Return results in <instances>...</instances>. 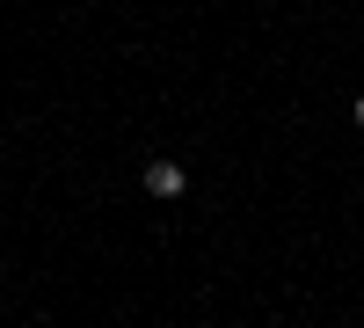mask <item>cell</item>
Listing matches in <instances>:
<instances>
[{
	"label": "cell",
	"instance_id": "obj_2",
	"mask_svg": "<svg viewBox=\"0 0 364 328\" xmlns=\"http://www.w3.org/2000/svg\"><path fill=\"white\" fill-rule=\"evenodd\" d=\"M350 125H357V132H364V95H357V102H350Z\"/></svg>",
	"mask_w": 364,
	"mask_h": 328
},
{
	"label": "cell",
	"instance_id": "obj_1",
	"mask_svg": "<svg viewBox=\"0 0 364 328\" xmlns=\"http://www.w3.org/2000/svg\"><path fill=\"white\" fill-rule=\"evenodd\" d=\"M146 190H154V197H182V190H190V168H182V161H146Z\"/></svg>",
	"mask_w": 364,
	"mask_h": 328
}]
</instances>
